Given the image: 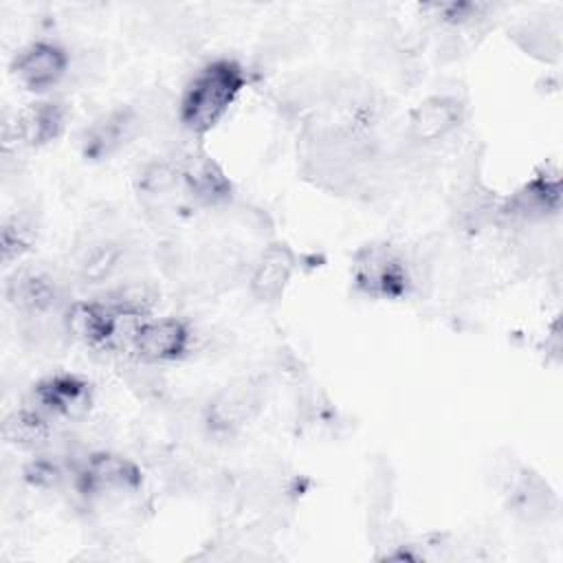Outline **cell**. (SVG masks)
Returning <instances> with one entry per match:
<instances>
[{"label":"cell","instance_id":"obj_1","mask_svg":"<svg viewBox=\"0 0 563 563\" xmlns=\"http://www.w3.org/2000/svg\"><path fill=\"white\" fill-rule=\"evenodd\" d=\"M246 86V73L231 57L202 64L187 81L178 101V121L191 136L209 134L238 101Z\"/></svg>","mask_w":563,"mask_h":563},{"label":"cell","instance_id":"obj_2","mask_svg":"<svg viewBox=\"0 0 563 563\" xmlns=\"http://www.w3.org/2000/svg\"><path fill=\"white\" fill-rule=\"evenodd\" d=\"M352 284L369 299H402L413 288V268L389 242H369L354 253Z\"/></svg>","mask_w":563,"mask_h":563},{"label":"cell","instance_id":"obj_3","mask_svg":"<svg viewBox=\"0 0 563 563\" xmlns=\"http://www.w3.org/2000/svg\"><path fill=\"white\" fill-rule=\"evenodd\" d=\"M266 387L255 376H242L222 385L202 407V427L218 440L235 438L264 411Z\"/></svg>","mask_w":563,"mask_h":563},{"label":"cell","instance_id":"obj_4","mask_svg":"<svg viewBox=\"0 0 563 563\" xmlns=\"http://www.w3.org/2000/svg\"><path fill=\"white\" fill-rule=\"evenodd\" d=\"M141 466L114 451H95L75 468V488L86 501H114L139 493Z\"/></svg>","mask_w":563,"mask_h":563},{"label":"cell","instance_id":"obj_5","mask_svg":"<svg viewBox=\"0 0 563 563\" xmlns=\"http://www.w3.org/2000/svg\"><path fill=\"white\" fill-rule=\"evenodd\" d=\"M70 68L68 51L51 40H35L22 46L11 59V75L15 81L35 95L55 88Z\"/></svg>","mask_w":563,"mask_h":563},{"label":"cell","instance_id":"obj_6","mask_svg":"<svg viewBox=\"0 0 563 563\" xmlns=\"http://www.w3.org/2000/svg\"><path fill=\"white\" fill-rule=\"evenodd\" d=\"M95 402L92 385L70 372H57L42 378L31 391V405L53 420H84Z\"/></svg>","mask_w":563,"mask_h":563},{"label":"cell","instance_id":"obj_7","mask_svg":"<svg viewBox=\"0 0 563 563\" xmlns=\"http://www.w3.org/2000/svg\"><path fill=\"white\" fill-rule=\"evenodd\" d=\"M185 196L198 207H220L233 196V183L222 165L202 147H187L176 158Z\"/></svg>","mask_w":563,"mask_h":563},{"label":"cell","instance_id":"obj_8","mask_svg":"<svg viewBox=\"0 0 563 563\" xmlns=\"http://www.w3.org/2000/svg\"><path fill=\"white\" fill-rule=\"evenodd\" d=\"M191 347V330L178 317L143 319L136 328L130 352L139 363L165 365L180 361Z\"/></svg>","mask_w":563,"mask_h":563},{"label":"cell","instance_id":"obj_9","mask_svg":"<svg viewBox=\"0 0 563 563\" xmlns=\"http://www.w3.org/2000/svg\"><path fill=\"white\" fill-rule=\"evenodd\" d=\"M561 209V178L559 169H541L526 180L515 194L501 198L499 220L512 224H534Z\"/></svg>","mask_w":563,"mask_h":563},{"label":"cell","instance_id":"obj_10","mask_svg":"<svg viewBox=\"0 0 563 563\" xmlns=\"http://www.w3.org/2000/svg\"><path fill=\"white\" fill-rule=\"evenodd\" d=\"M7 301L22 317H48L64 314V288L51 273L42 268H20L15 271L4 286Z\"/></svg>","mask_w":563,"mask_h":563},{"label":"cell","instance_id":"obj_11","mask_svg":"<svg viewBox=\"0 0 563 563\" xmlns=\"http://www.w3.org/2000/svg\"><path fill=\"white\" fill-rule=\"evenodd\" d=\"M143 117L134 106H114L99 114L81 132L79 145L88 161H103L121 152L141 132Z\"/></svg>","mask_w":563,"mask_h":563},{"label":"cell","instance_id":"obj_12","mask_svg":"<svg viewBox=\"0 0 563 563\" xmlns=\"http://www.w3.org/2000/svg\"><path fill=\"white\" fill-rule=\"evenodd\" d=\"M464 121V103L453 95H431L411 108L407 139L420 147L449 139Z\"/></svg>","mask_w":563,"mask_h":563},{"label":"cell","instance_id":"obj_13","mask_svg":"<svg viewBox=\"0 0 563 563\" xmlns=\"http://www.w3.org/2000/svg\"><path fill=\"white\" fill-rule=\"evenodd\" d=\"M297 271V255L286 242L266 244L251 264L249 292L257 303H277Z\"/></svg>","mask_w":563,"mask_h":563},{"label":"cell","instance_id":"obj_14","mask_svg":"<svg viewBox=\"0 0 563 563\" xmlns=\"http://www.w3.org/2000/svg\"><path fill=\"white\" fill-rule=\"evenodd\" d=\"M66 108L59 101H33L15 114L11 123L13 141L20 147H44L62 136L66 130Z\"/></svg>","mask_w":563,"mask_h":563},{"label":"cell","instance_id":"obj_15","mask_svg":"<svg viewBox=\"0 0 563 563\" xmlns=\"http://www.w3.org/2000/svg\"><path fill=\"white\" fill-rule=\"evenodd\" d=\"M180 194H185L183 189V180H180V172L176 161H167V158H156L150 161L136 178V196L141 200V207L152 213V216H163L167 213L172 207L178 205Z\"/></svg>","mask_w":563,"mask_h":563},{"label":"cell","instance_id":"obj_16","mask_svg":"<svg viewBox=\"0 0 563 563\" xmlns=\"http://www.w3.org/2000/svg\"><path fill=\"white\" fill-rule=\"evenodd\" d=\"M508 506L521 521L539 523L554 512L556 497L539 473L523 468L510 484Z\"/></svg>","mask_w":563,"mask_h":563},{"label":"cell","instance_id":"obj_17","mask_svg":"<svg viewBox=\"0 0 563 563\" xmlns=\"http://www.w3.org/2000/svg\"><path fill=\"white\" fill-rule=\"evenodd\" d=\"M512 37L521 51L537 59L552 62L559 57V26H550L541 20L523 22L512 31Z\"/></svg>","mask_w":563,"mask_h":563},{"label":"cell","instance_id":"obj_18","mask_svg":"<svg viewBox=\"0 0 563 563\" xmlns=\"http://www.w3.org/2000/svg\"><path fill=\"white\" fill-rule=\"evenodd\" d=\"M37 240V222L31 211H18L9 216L2 224L0 244H2V260L9 264L20 260Z\"/></svg>","mask_w":563,"mask_h":563},{"label":"cell","instance_id":"obj_19","mask_svg":"<svg viewBox=\"0 0 563 563\" xmlns=\"http://www.w3.org/2000/svg\"><path fill=\"white\" fill-rule=\"evenodd\" d=\"M55 457V455H53ZM51 455H40V457H35L29 466H26V471H24V477H26V482H31L33 486H37V488H53V486H57L59 482H62V477H64V468H62V464L57 462V460H53Z\"/></svg>","mask_w":563,"mask_h":563}]
</instances>
